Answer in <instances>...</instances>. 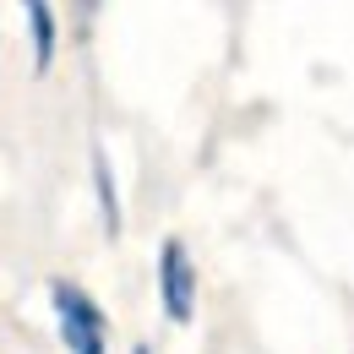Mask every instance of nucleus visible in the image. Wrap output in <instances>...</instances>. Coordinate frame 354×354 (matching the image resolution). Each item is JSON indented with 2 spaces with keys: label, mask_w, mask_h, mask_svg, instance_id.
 Listing matches in <instances>:
<instances>
[{
  "label": "nucleus",
  "mask_w": 354,
  "mask_h": 354,
  "mask_svg": "<svg viewBox=\"0 0 354 354\" xmlns=\"http://www.w3.org/2000/svg\"><path fill=\"white\" fill-rule=\"evenodd\" d=\"M49 306H55V322H60V344L71 354H104V310L93 306L88 295L66 278L49 283Z\"/></svg>",
  "instance_id": "f257e3e1"
},
{
  "label": "nucleus",
  "mask_w": 354,
  "mask_h": 354,
  "mask_svg": "<svg viewBox=\"0 0 354 354\" xmlns=\"http://www.w3.org/2000/svg\"><path fill=\"white\" fill-rule=\"evenodd\" d=\"M158 295H164L169 322H191L196 316V267H191L180 240H164V251H158Z\"/></svg>",
  "instance_id": "f03ea898"
},
{
  "label": "nucleus",
  "mask_w": 354,
  "mask_h": 354,
  "mask_svg": "<svg viewBox=\"0 0 354 354\" xmlns=\"http://www.w3.org/2000/svg\"><path fill=\"white\" fill-rule=\"evenodd\" d=\"M93 185H98L104 229H109V240H115V234H120V202H115V180H109V158H104V153H93Z\"/></svg>",
  "instance_id": "20e7f679"
},
{
  "label": "nucleus",
  "mask_w": 354,
  "mask_h": 354,
  "mask_svg": "<svg viewBox=\"0 0 354 354\" xmlns=\"http://www.w3.org/2000/svg\"><path fill=\"white\" fill-rule=\"evenodd\" d=\"M131 354H153V349H147V344H136V349H131Z\"/></svg>",
  "instance_id": "423d86ee"
},
{
  "label": "nucleus",
  "mask_w": 354,
  "mask_h": 354,
  "mask_svg": "<svg viewBox=\"0 0 354 354\" xmlns=\"http://www.w3.org/2000/svg\"><path fill=\"white\" fill-rule=\"evenodd\" d=\"M77 6H82V17H93V11H98V0H77Z\"/></svg>",
  "instance_id": "39448f33"
},
{
  "label": "nucleus",
  "mask_w": 354,
  "mask_h": 354,
  "mask_svg": "<svg viewBox=\"0 0 354 354\" xmlns=\"http://www.w3.org/2000/svg\"><path fill=\"white\" fill-rule=\"evenodd\" d=\"M28 11V28H33V66L49 71L55 66V6L49 0H17Z\"/></svg>",
  "instance_id": "7ed1b4c3"
}]
</instances>
